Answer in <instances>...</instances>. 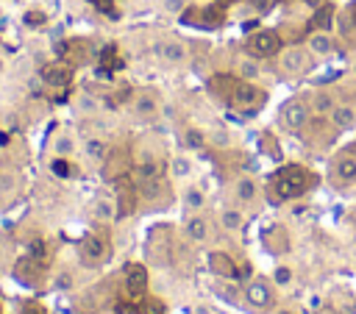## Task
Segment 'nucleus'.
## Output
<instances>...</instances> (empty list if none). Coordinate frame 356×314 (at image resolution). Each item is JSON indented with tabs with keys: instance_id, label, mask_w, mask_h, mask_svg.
<instances>
[{
	"instance_id": "f257e3e1",
	"label": "nucleus",
	"mask_w": 356,
	"mask_h": 314,
	"mask_svg": "<svg viewBox=\"0 0 356 314\" xmlns=\"http://www.w3.org/2000/svg\"><path fill=\"white\" fill-rule=\"evenodd\" d=\"M314 183H317V175L303 164H284L273 175V192L278 200H295L309 189H314Z\"/></svg>"
},
{
	"instance_id": "f03ea898",
	"label": "nucleus",
	"mask_w": 356,
	"mask_h": 314,
	"mask_svg": "<svg viewBox=\"0 0 356 314\" xmlns=\"http://www.w3.org/2000/svg\"><path fill=\"white\" fill-rule=\"evenodd\" d=\"M228 103H231L234 108L245 111V114H256V111L267 103V92H264L261 86H256L253 81L236 78V83H234V89H231V94H228Z\"/></svg>"
},
{
	"instance_id": "7ed1b4c3",
	"label": "nucleus",
	"mask_w": 356,
	"mask_h": 314,
	"mask_svg": "<svg viewBox=\"0 0 356 314\" xmlns=\"http://www.w3.org/2000/svg\"><path fill=\"white\" fill-rule=\"evenodd\" d=\"M281 44H284V39H281L278 31L261 28V31H253V33L245 39V53H248L250 58H270V56H275V53L281 50Z\"/></svg>"
},
{
	"instance_id": "20e7f679",
	"label": "nucleus",
	"mask_w": 356,
	"mask_h": 314,
	"mask_svg": "<svg viewBox=\"0 0 356 314\" xmlns=\"http://www.w3.org/2000/svg\"><path fill=\"white\" fill-rule=\"evenodd\" d=\"M78 256H81V264L83 267H103L111 256V245L106 236L100 233H86L81 239V247H78Z\"/></svg>"
},
{
	"instance_id": "39448f33",
	"label": "nucleus",
	"mask_w": 356,
	"mask_h": 314,
	"mask_svg": "<svg viewBox=\"0 0 356 314\" xmlns=\"http://www.w3.org/2000/svg\"><path fill=\"white\" fill-rule=\"evenodd\" d=\"M314 56L309 53V47L303 44H292V47H286V50H281V56H278V64H281V69L284 72H289V75H306L309 69H312V61Z\"/></svg>"
},
{
	"instance_id": "423d86ee",
	"label": "nucleus",
	"mask_w": 356,
	"mask_h": 314,
	"mask_svg": "<svg viewBox=\"0 0 356 314\" xmlns=\"http://www.w3.org/2000/svg\"><path fill=\"white\" fill-rule=\"evenodd\" d=\"M281 119H284V125H286L289 131H300V128H306L309 119H312V103H306V100H300V97L284 103V108H281Z\"/></svg>"
},
{
	"instance_id": "0eeeda50",
	"label": "nucleus",
	"mask_w": 356,
	"mask_h": 314,
	"mask_svg": "<svg viewBox=\"0 0 356 314\" xmlns=\"http://www.w3.org/2000/svg\"><path fill=\"white\" fill-rule=\"evenodd\" d=\"M39 78L53 89H64V86L72 83V67L64 64V61H47V64H42Z\"/></svg>"
},
{
	"instance_id": "6e6552de",
	"label": "nucleus",
	"mask_w": 356,
	"mask_h": 314,
	"mask_svg": "<svg viewBox=\"0 0 356 314\" xmlns=\"http://www.w3.org/2000/svg\"><path fill=\"white\" fill-rule=\"evenodd\" d=\"M147 267L145 264H128V270H125V292H128V297H134V300H139V297H145L147 295Z\"/></svg>"
},
{
	"instance_id": "1a4fd4ad",
	"label": "nucleus",
	"mask_w": 356,
	"mask_h": 314,
	"mask_svg": "<svg viewBox=\"0 0 356 314\" xmlns=\"http://www.w3.org/2000/svg\"><path fill=\"white\" fill-rule=\"evenodd\" d=\"M136 200H139L136 183H134V181H122L120 189H117V197H114V203H117V220L131 217L134 208H136Z\"/></svg>"
},
{
	"instance_id": "9d476101",
	"label": "nucleus",
	"mask_w": 356,
	"mask_h": 314,
	"mask_svg": "<svg viewBox=\"0 0 356 314\" xmlns=\"http://www.w3.org/2000/svg\"><path fill=\"white\" fill-rule=\"evenodd\" d=\"M331 172H334V178H337V183H356V153L350 150V153H339L337 158H334V167H331Z\"/></svg>"
},
{
	"instance_id": "9b49d317",
	"label": "nucleus",
	"mask_w": 356,
	"mask_h": 314,
	"mask_svg": "<svg viewBox=\"0 0 356 314\" xmlns=\"http://www.w3.org/2000/svg\"><path fill=\"white\" fill-rule=\"evenodd\" d=\"M206 267H209V272H214L217 278H234V275H236V261H234L225 250H211L209 258H206Z\"/></svg>"
},
{
	"instance_id": "f8f14e48",
	"label": "nucleus",
	"mask_w": 356,
	"mask_h": 314,
	"mask_svg": "<svg viewBox=\"0 0 356 314\" xmlns=\"http://www.w3.org/2000/svg\"><path fill=\"white\" fill-rule=\"evenodd\" d=\"M306 47H309V53L317 56V58L331 56V53H334V36H331V31H312V33L306 36Z\"/></svg>"
},
{
	"instance_id": "ddd939ff",
	"label": "nucleus",
	"mask_w": 356,
	"mask_h": 314,
	"mask_svg": "<svg viewBox=\"0 0 356 314\" xmlns=\"http://www.w3.org/2000/svg\"><path fill=\"white\" fill-rule=\"evenodd\" d=\"M261 239H264V247H267L273 256H284V253L289 250V233H286L284 225H273V228H267Z\"/></svg>"
},
{
	"instance_id": "4468645a",
	"label": "nucleus",
	"mask_w": 356,
	"mask_h": 314,
	"mask_svg": "<svg viewBox=\"0 0 356 314\" xmlns=\"http://www.w3.org/2000/svg\"><path fill=\"white\" fill-rule=\"evenodd\" d=\"M245 300H248L250 306H256V308H264V306H270L273 292H270V286H267L261 278H253V281L245 283Z\"/></svg>"
},
{
	"instance_id": "2eb2a0df",
	"label": "nucleus",
	"mask_w": 356,
	"mask_h": 314,
	"mask_svg": "<svg viewBox=\"0 0 356 314\" xmlns=\"http://www.w3.org/2000/svg\"><path fill=\"white\" fill-rule=\"evenodd\" d=\"M14 275H17L25 286H39V281H42L39 258H19V261L14 264Z\"/></svg>"
},
{
	"instance_id": "dca6fc26",
	"label": "nucleus",
	"mask_w": 356,
	"mask_h": 314,
	"mask_svg": "<svg viewBox=\"0 0 356 314\" xmlns=\"http://www.w3.org/2000/svg\"><path fill=\"white\" fill-rule=\"evenodd\" d=\"M156 50H159V58L167 61V64H181V61H186V44L178 42V39H164V42H159Z\"/></svg>"
},
{
	"instance_id": "f3484780",
	"label": "nucleus",
	"mask_w": 356,
	"mask_h": 314,
	"mask_svg": "<svg viewBox=\"0 0 356 314\" xmlns=\"http://www.w3.org/2000/svg\"><path fill=\"white\" fill-rule=\"evenodd\" d=\"M134 111H136L142 119H153V117H159L161 103L156 100L153 92H136V97H134Z\"/></svg>"
},
{
	"instance_id": "a211bd4d",
	"label": "nucleus",
	"mask_w": 356,
	"mask_h": 314,
	"mask_svg": "<svg viewBox=\"0 0 356 314\" xmlns=\"http://www.w3.org/2000/svg\"><path fill=\"white\" fill-rule=\"evenodd\" d=\"M328 119H331V125H334L337 131H350V128L356 125V108L348 106V103H337V106L331 108Z\"/></svg>"
},
{
	"instance_id": "6ab92c4d",
	"label": "nucleus",
	"mask_w": 356,
	"mask_h": 314,
	"mask_svg": "<svg viewBox=\"0 0 356 314\" xmlns=\"http://www.w3.org/2000/svg\"><path fill=\"white\" fill-rule=\"evenodd\" d=\"M184 231H186V236H189L192 242H206V239H209V222H206V217H200L197 211H195V214H186Z\"/></svg>"
},
{
	"instance_id": "aec40b11",
	"label": "nucleus",
	"mask_w": 356,
	"mask_h": 314,
	"mask_svg": "<svg viewBox=\"0 0 356 314\" xmlns=\"http://www.w3.org/2000/svg\"><path fill=\"white\" fill-rule=\"evenodd\" d=\"M234 195H236L239 203H253L256 195H259V183H256L250 175H242V178H236V183H234Z\"/></svg>"
},
{
	"instance_id": "412c9836",
	"label": "nucleus",
	"mask_w": 356,
	"mask_h": 314,
	"mask_svg": "<svg viewBox=\"0 0 356 314\" xmlns=\"http://www.w3.org/2000/svg\"><path fill=\"white\" fill-rule=\"evenodd\" d=\"M331 25H334V6H331V3H325V6L314 8L312 28H314V31H331Z\"/></svg>"
},
{
	"instance_id": "4be33fe9",
	"label": "nucleus",
	"mask_w": 356,
	"mask_h": 314,
	"mask_svg": "<svg viewBox=\"0 0 356 314\" xmlns=\"http://www.w3.org/2000/svg\"><path fill=\"white\" fill-rule=\"evenodd\" d=\"M83 153H86L89 161H106V158H108V144H106L103 139L92 136V139L83 142Z\"/></svg>"
},
{
	"instance_id": "5701e85b",
	"label": "nucleus",
	"mask_w": 356,
	"mask_h": 314,
	"mask_svg": "<svg viewBox=\"0 0 356 314\" xmlns=\"http://www.w3.org/2000/svg\"><path fill=\"white\" fill-rule=\"evenodd\" d=\"M92 208H95V217H97L100 222H111V220H117V203H114L111 197H97Z\"/></svg>"
},
{
	"instance_id": "b1692460",
	"label": "nucleus",
	"mask_w": 356,
	"mask_h": 314,
	"mask_svg": "<svg viewBox=\"0 0 356 314\" xmlns=\"http://www.w3.org/2000/svg\"><path fill=\"white\" fill-rule=\"evenodd\" d=\"M220 225L225 228V231H242V225H245V214H242V208H222V214H220Z\"/></svg>"
},
{
	"instance_id": "393cba45",
	"label": "nucleus",
	"mask_w": 356,
	"mask_h": 314,
	"mask_svg": "<svg viewBox=\"0 0 356 314\" xmlns=\"http://www.w3.org/2000/svg\"><path fill=\"white\" fill-rule=\"evenodd\" d=\"M189 172H192V158L189 156L178 153V156L170 158V175L172 178H189Z\"/></svg>"
},
{
	"instance_id": "a878e982",
	"label": "nucleus",
	"mask_w": 356,
	"mask_h": 314,
	"mask_svg": "<svg viewBox=\"0 0 356 314\" xmlns=\"http://www.w3.org/2000/svg\"><path fill=\"white\" fill-rule=\"evenodd\" d=\"M206 142H209V136H206L200 128H186V131H184V144H186L189 150H203Z\"/></svg>"
},
{
	"instance_id": "bb28decb",
	"label": "nucleus",
	"mask_w": 356,
	"mask_h": 314,
	"mask_svg": "<svg viewBox=\"0 0 356 314\" xmlns=\"http://www.w3.org/2000/svg\"><path fill=\"white\" fill-rule=\"evenodd\" d=\"M75 108H78L81 114H95V111H100V100H97L95 94H89V92H81V94L75 97Z\"/></svg>"
},
{
	"instance_id": "cd10ccee",
	"label": "nucleus",
	"mask_w": 356,
	"mask_h": 314,
	"mask_svg": "<svg viewBox=\"0 0 356 314\" xmlns=\"http://www.w3.org/2000/svg\"><path fill=\"white\" fill-rule=\"evenodd\" d=\"M184 203H186V208H189V211H200V208L206 206V195H203V189L189 186V189L184 192Z\"/></svg>"
},
{
	"instance_id": "c85d7f7f",
	"label": "nucleus",
	"mask_w": 356,
	"mask_h": 314,
	"mask_svg": "<svg viewBox=\"0 0 356 314\" xmlns=\"http://www.w3.org/2000/svg\"><path fill=\"white\" fill-rule=\"evenodd\" d=\"M334 106H337V103H334V97H331L328 92H317L314 100H312V111H314V114H331Z\"/></svg>"
},
{
	"instance_id": "c756f323",
	"label": "nucleus",
	"mask_w": 356,
	"mask_h": 314,
	"mask_svg": "<svg viewBox=\"0 0 356 314\" xmlns=\"http://www.w3.org/2000/svg\"><path fill=\"white\" fill-rule=\"evenodd\" d=\"M239 78H242V81H256V78H259V64H256V58L239 61Z\"/></svg>"
},
{
	"instance_id": "7c9ffc66",
	"label": "nucleus",
	"mask_w": 356,
	"mask_h": 314,
	"mask_svg": "<svg viewBox=\"0 0 356 314\" xmlns=\"http://www.w3.org/2000/svg\"><path fill=\"white\" fill-rule=\"evenodd\" d=\"M72 150H75V142H72L67 133H61V136L53 139V153H56V156H70Z\"/></svg>"
},
{
	"instance_id": "2f4dec72",
	"label": "nucleus",
	"mask_w": 356,
	"mask_h": 314,
	"mask_svg": "<svg viewBox=\"0 0 356 314\" xmlns=\"http://www.w3.org/2000/svg\"><path fill=\"white\" fill-rule=\"evenodd\" d=\"M50 170H53V175H58V178H70V175H72V167H70L67 156H56V158L50 161Z\"/></svg>"
},
{
	"instance_id": "473e14b6",
	"label": "nucleus",
	"mask_w": 356,
	"mask_h": 314,
	"mask_svg": "<svg viewBox=\"0 0 356 314\" xmlns=\"http://www.w3.org/2000/svg\"><path fill=\"white\" fill-rule=\"evenodd\" d=\"M53 286H56V289H61V292H67V289H72V286H75V275H72L70 270H61V272H56Z\"/></svg>"
},
{
	"instance_id": "72a5a7b5",
	"label": "nucleus",
	"mask_w": 356,
	"mask_h": 314,
	"mask_svg": "<svg viewBox=\"0 0 356 314\" xmlns=\"http://www.w3.org/2000/svg\"><path fill=\"white\" fill-rule=\"evenodd\" d=\"M292 275H295V272H292L286 264H278L275 272H273V281H275L278 286H289V283H292Z\"/></svg>"
},
{
	"instance_id": "f704fd0d",
	"label": "nucleus",
	"mask_w": 356,
	"mask_h": 314,
	"mask_svg": "<svg viewBox=\"0 0 356 314\" xmlns=\"http://www.w3.org/2000/svg\"><path fill=\"white\" fill-rule=\"evenodd\" d=\"M139 314H164V306L156 297H145V303L139 306Z\"/></svg>"
},
{
	"instance_id": "c9c22d12",
	"label": "nucleus",
	"mask_w": 356,
	"mask_h": 314,
	"mask_svg": "<svg viewBox=\"0 0 356 314\" xmlns=\"http://www.w3.org/2000/svg\"><path fill=\"white\" fill-rule=\"evenodd\" d=\"M206 136H209V142H211V144H217V147H225V144L231 142V139H228V131H222V128H214V131H211V133H206Z\"/></svg>"
},
{
	"instance_id": "e433bc0d",
	"label": "nucleus",
	"mask_w": 356,
	"mask_h": 314,
	"mask_svg": "<svg viewBox=\"0 0 356 314\" xmlns=\"http://www.w3.org/2000/svg\"><path fill=\"white\" fill-rule=\"evenodd\" d=\"M167 14H184L186 11V0H161Z\"/></svg>"
},
{
	"instance_id": "4c0bfd02",
	"label": "nucleus",
	"mask_w": 356,
	"mask_h": 314,
	"mask_svg": "<svg viewBox=\"0 0 356 314\" xmlns=\"http://www.w3.org/2000/svg\"><path fill=\"white\" fill-rule=\"evenodd\" d=\"M25 25H31V28L44 25V14H42V11H28V14H25Z\"/></svg>"
},
{
	"instance_id": "58836bf2",
	"label": "nucleus",
	"mask_w": 356,
	"mask_h": 314,
	"mask_svg": "<svg viewBox=\"0 0 356 314\" xmlns=\"http://www.w3.org/2000/svg\"><path fill=\"white\" fill-rule=\"evenodd\" d=\"M19 314H47V311L42 308V303L31 300V303H25V306H22V311H19Z\"/></svg>"
},
{
	"instance_id": "ea45409f",
	"label": "nucleus",
	"mask_w": 356,
	"mask_h": 314,
	"mask_svg": "<svg viewBox=\"0 0 356 314\" xmlns=\"http://www.w3.org/2000/svg\"><path fill=\"white\" fill-rule=\"evenodd\" d=\"M303 3H306L309 8H320V6H325L328 0H303Z\"/></svg>"
},
{
	"instance_id": "a19ab883",
	"label": "nucleus",
	"mask_w": 356,
	"mask_h": 314,
	"mask_svg": "<svg viewBox=\"0 0 356 314\" xmlns=\"http://www.w3.org/2000/svg\"><path fill=\"white\" fill-rule=\"evenodd\" d=\"M348 14H350V22L356 25V0H353V6H350V11H348Z\"/></svg>"
},
{
	"instance_id": "79ce46f5",
	"label": "nucleus",
	"mask_w": 356,
	"mask_h": 314,
	"mask_svg": "<svg viewBox=\"0 0 356 314\" xmlns=\"http://www.w3.org/2000/svg\"><path fill=\"white\" fill-rule=\"evenodd\" d=\"M197 314H209V308L206 306H197Z\"/></svg>"
},
{
	"instance_id": "37998d69",
	"label": "nucleus",
	"mask_w": 356,
	"mask_h": 314,
	"mask_svg": "<svg viewBox=\"0 0 356 314\" xmlns=\"http://www.w3.org/2000/svg\"><path fill=\"white\" fill-rule=\"evenodd\" d=\"M275 314H295V311H289V308H278Z\"/></svg>"
},
{
	"instance_id": "c03bdc74",
	"label": "nucleus",
	"mask_w": 356,
	"mask_h": 314,
	"mask_svg": "<svg viewBox=\"0 0 356 314\" xmlns=\"http://www.w3.org/2000/svg\"><path fill=\"white\" fill-rule=\"evenodd\" d=\"M350 258H353V264H356V245H353V250H350Z\"/></svg>"
},
{
	"instance_id": "a18cd8bd",
	"label": "nucleus",
	"mask_w": 356,
	"mask_h": 314,
	"mask_svg": "<svg viewBox=\"0 0 356 314\" xmlns=\"http://www.w3.org/2000/svg\"><path fill=\"white\" fill-rule=\"evenodd\" d=\"M3 67H6V64H3V58H0V72H3Z\"/></svg>"
},
{
	"instance_id": "49530a36",
	"label": "nucleus",
	"mask_w": 356,
	"mask_h": 314,
	"mask_svg": "<svg viewBox=\"0 0 356 314\" xmlns=\"http://www.w3.org/2000/svg\"><path fill=\"white\" fill-rule=\"evenodd\" d=\"M100 314H117V311H100Z\"/></svg>"
},
{
	"instance_id": "de8ad7c7",
	"label": "nucleus",
	"mask_w": 356,
	"mask_h": 314,
	"mask_svg": "<svg viewBox=\"0 0 356 314\" xmlns=\"http://www.w3.org/2000/svg\"><path fill=\"white\" fill-rule=\"evenodd\" d=\"M353 75H356V61H353Z\"/></svg>"
},
{
	"instance_id": "09e8293b",
	"label": "nucleus",
	"mask_w": 356,
	"mask_h": 314,
	"mask_svg": "<svg viewBox=\"0 0 356 314\" xmlns=\"http://www.w3.org/2000/svg\"><path fill=\"white\" fill-rule=\"evenodd\" d=\"M350 150H353V153H356V142H353V147H350Z\"/></svg>"
},
{
	"instance_id": "8fccbe9b",
	"label": "nucleus",
	"mask_w": 356,
	"mask_h": 314,
	"mask_svg": "<svg viewBox=\"0 0 356 314\" xmlns=\"http://www.w3.org/2000/svg\"><path fill=\"white\" fill-rule=\"evenodd\" d=\"M0 314H3V308H0Z\"/></svg>"
}]
</instances>
